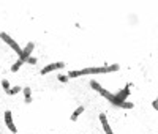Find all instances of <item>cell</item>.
<instances>
[{"instance_id":"cell-8","label":"cell","mask_w":158,"mask_h":134,"mask_svg":"<svg viewBox=\"0 0 158 134\" xmlns=\"http://www.w3.org/2000/svg\"><path fill=\"white\" fill-rule=\"evenodd\" d=\"M85 110V107H84V106H79V107L76 109V110H74L73 112V114H71V120H73V122H76V118L82 114V112H84Z\"/></svg>"},{"instance_id":"cell-11","label":"cell","mask_w":158,"mask_h":134,"mask_svg":"<svg viewBox=\"0 0 158 134\" xmlns=\"http://www.w3.org/2000/svg\"><path fill=\"white\" fill-rule=\"evenodd\" d=\"M98 91H100V95H101V96H105V98H106V100H109V101H111V100H112V95H111V93H109V91H108V90H105V88H100Z\"/></svg>"},{"instance_id":"cell-2","label":"cell","mask_w":158,"mask_h":134,"mask_svg":"<svg viewBox=\"0 0 158 134\" xmlns=\"http://www.w3.org/2000/svg\"><path fill=\"white\" fill-rule=\"evenodd\" d=\"M0 38H2V40H3L5 43L10 46V47H13V51H15V52L19 55V57H21V54H22V49L19 47V44H18L16 41L10 37V35H6V33H0Z\"/></svg>"},{"instance_id":"cell-4","label":"cell","mask_w":158,"mask_h":134,"mask_svg":"<svg viewBox=\"0 0 158 134\" xmlns=\"http://www.w3.org/2000/svg\"><path fill=\"white\" fill-rule=\"evenodd\" d=\"M65 66V63L63 62H59V63H52V65H47V66H44L43 69H41V74H47V73H51V71H54V69H62Z\"/></svg>"},{"instance_id":"cell-18","label":"cell","mask_w":158,"mask_h":134,"mask_svg":"<svg viewBox=\"0 0 158 134\" xmlns=\"http://www.w3.org/2000/svg\"><path fill=\"white\" fill-rule=\"evenodd\" d=\"M27 62H30V63H37V60L33 59V57H29V59H27Z\"/></svg>"},{"instance_id":"cell-14","label":"cell","mask_w":158,"mask_h":134,"mask_svg":"<svg viewBox=\"0 0 158 134\" xmlns=\"http://www.w3.org/2000/svg\"><path fill=\"white\" fill-rule=\"evenodd\" d=\"M90 87H92L93 90H97V91H98V90L101 88V87H100V84H98L97 81H92V82H90Z\"/></svg>"},{"instance_id":"cell-10","label":"cell","mask_w":158,"mask_h":134,"mask_svg":"<svg viewBox=\"0 0 158 134\" xmlns=\"http://www.w3.org/2000/svg\"><path fill=\"white\" fill-rule=\"evenodd\" d=\"M117 107H122V109H131L133 107V103H128V101H122V103H119V104H115Z\"/></svg>"},{"instance_id":"cell-16","label":"cell","mask_w":158,"mask_h":134,"mask_svg":"<svg viewBox=\"0 0 158 134\" xmlns=\"http://www.w3.org/2000/svg\"><path fill=\"white\" fill-rule=\"evenodd\" d=\"M78 76H81V71H71L68 74V79H70V77H78Z\"/></svg>"},{"instance_id":"cell-13","label":"cell","mask_w":158,"mask_h":134,"mask_svg":"<svg viewBox=\"0 0 158 134\" xmlns=\"http://www.w3.org/2000/svg\"><path fill=\"white\" fill-rule=\"evenodd\" d=\"M21 91V87H13V88H10L8 91H6V93L8 95H16V93H19Z\"/></svg>"},{"instance_id":"cell-9","label":"cell","mask_w":158,"mask_h":134,"mask_svg":"<svg viewBox=\"0 0 158 134\" xmlns=\"http://www.w3.org/2000/svg\"><path fill=\"white\" fill-rule=\"evenodd\" d=\"M24 62H25V60H22V59H19V60H18V62L15 63V65H13V66H11V71H13V73H16V71H18V69H19L21 66H22V65H24Z\"/></svg>"},{"instance_id":"cell-17","label":"cell","mask_w":158,"mask_h":134,"mask_svg":"<svg viewBox=\"0 0 158 134\" xmlns=\"http://www.w3.org/2000/svg\"><path fill=\"white\" fill-rule=\"evenodd\" d=\"M59 81H60V82H68V76H63V74H59Z\"/></svg>"},{"instance_id":"cell-1","label":"cell","mask_w":158,"mask_h":134,"mask_svg":"<svg viewBox=\"0 0 158 134\" xmlns=\"http://www.w3.org/2000/svg\"><path fill=\"white\" fill-rule=\"evenodd\" d=\"M120 66L117 63L114 65H109V66H98V68H85V69H81V76L82 74H103V73H114L117 71Z\"/></svg>"},{"instance_id":"cell-6","label":"cell","mask_w":158,"mask_h":134,"mask_svg":"<svg viewBox=\"0 0 158 134\" xmlns=\"http://www.w3.org/2000/svg\"><path fill=\"white\" fill-rule=\"evenodd\" d=\"M5 123H6V126H8V129H10L11 132H16V131H18L16 126H15V123H13V118H11V112H10V110L5 112Z\"/></svg>"},{"instance_id":"cell-12","label":"cell","mask_w":158,"mask_h":134,"mask_svg":"<svg viewBox=\"0 0 158 134\" xmlns=\"http://www.w3.org/2000/svg\"><path fill=\"white\" fill-rule=\"evenodd\" d=\"M24 96H25V103H32V98H30V88L25 87L24 88Z\"/></svg>"},{"instance_id":"cell-3","label":"cell","mask_w":158,"mask_h":134,"mask_svg":"<svg viewBox=\"0 0 158 134\" xmlns=\"http://www.w3.org/2000/svg\"><path fill=\"white\" fill-rule=\"evenodd\" d=\"M130 95V85H127L125 88H122L117 95H112V100H111V103L115 106V104H119V103H122V101H127V96Z\"/></svg>"},{"instance_id":"cell-15","label":"cell","mask_w":158,"mask_h":134,"mask_svg":"<svg viewBox=\"0 0 158 134\" xmlns=\"http://www.w3.org/2000/svg\"><path fill=\"white\" fill-rule=\"evenodd\" d=\"M2 85H3V88H5L6 91H8V90H10V82H8V81H6V79H3V81H2Z\"/></svg>"},{"instance_id":"cell-19","label":"cell","mask_w":158,"mask_h":134,"mask_svg":"<svg viewBox=\"0 0 158 134\" xmlns=\"http://www.w3.org/2000/svg\"><path fill=\"white\" fill-rule=\"evenodd\" d=\"M152 106H153V109H156V107H158V103H156V100L152 103Z\"/></svg>"},{"instance_id":"cell-5","label":"cell","mask_w":158,"mask_h":134,"mask_svg":"<svg viewBox=\"0 0 158 134\" xmlns=\"http://www.w3.org/2000/svg\"><path fill=\"white\" fill-rule=\"evenodd\" d=\"M33 49H35V44H33V43H29V44L25 46V49H22V54H21V57H19V59H22V60L27 62V59L30 57V54H32Z\"/></svg>"},{"instance_id":"cell-7","label":"cell","mask_w":158,"mask_h":134,"mask_svg":"<svg viewBox=\"0 0 158 134\" xmlns=\"http://www.w3.org/2000/svg\"><path fill=\"white\" fill-rule=\"evenodd\" d=\"M100 122H101L103 129H105L106 134H112V129H111V126H109V123H108V120H106V115H105V114H100Z\"/></svg>"}]
</instances>
